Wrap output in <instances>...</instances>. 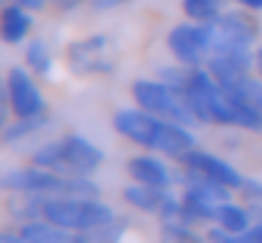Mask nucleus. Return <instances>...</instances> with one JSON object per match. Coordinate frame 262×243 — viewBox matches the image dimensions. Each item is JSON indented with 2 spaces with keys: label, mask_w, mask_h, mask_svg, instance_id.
Here are the masks:
<instances>
[{
  "label": "nucleus",
  "mask_w": 262,
  "mask_h": 243,
  "mask_svg": "<svg viewBox=\"0 0 262 243\" xmlns=\"http://www.w3.org/2000/svg\"><path fill=\"white\" fill-rule=\"evenodd\" d=\"M128 231V222L125 219H113L110 225H101V228H92V231H79L73 243H122Z\"/></svg>",
  "instance_id": "20"
},
{
  "label": "nucleus",
  "mask_w": 262,
  "mask_h": 243,
  "mask_svg": "<svg viewBox=\"0 0 262 243\" xmlns=\"http://www.w3.org/2000/svg\"><path fill=\"white\" fill-rule=\"evenodd\" d=\"M235 3H241V6L250 9V12H262V0H235Z\"/></svg>",
  "instance_id": "27"
},
{
  "label": "nucleus",
  "mask_w": 262,
  "mask_h": 243,
  "mask_svg": "<svg viewBox=\"0 0 262 243\" xmlns=\"http://www.w3.org/2000/svg\"><path fill=\"white\" fill-rule=\"evenodd\" d=\"M52 49L43 43V40H34V43H28V49H25V64H28V70L31 73H37V76H49L52 73Z\"/></svg>",
  "instance_id": "21"
},
{
  "label": "nucleus",
  "mask_w": 262,
  "mask_h": 243,
  "mask_svg": "<svg viewBox=\"0 0 262 243\" xmlns=\"http://www.w3.org/2000/svg\"><path fill=\"white\" fill-rule=\"evenodd\" d=\"M31 28H34L31 9H25V6H18V3H6V6L0 9V40H3L6 46H15V43L28 40Z\"/></svg>",
  "instance_id": "15"
},
{
  "label": "nucleus",
  "mask_w": 262,
  "mask_h": 243,
  "mask_svg": "<svg viewBox=\"0 0 262 243\" xmlns=\"http://www.w3.org/2000/svg\"><path fill=\"white\" fill-rule=\"evenodd\" d=\"M0 243H28V240H25L18 231H15V234H12V231H0Z\"/></svg>",
  "instance_id": "26"
},
{
  "label": "nucleus",
  "mask_w": 262,
  "mask_h": 243,
  "mask_svg": "<svg viewBox=\"0 0 262 243\" xmlns=\"http://www.w3.org/2000/svg\"><path fill=\"white\" fill-rule=\"evenodd\" d=\"M6 94H9V107H12V116H15V119L46 113L43 91H40V85L34 82L31 70H25V67H12V70L6 73Z\"/></svg>",
  "instance_id": "10"
},
{
  "label": "nucleus",
  "mask_w": 262,
  "mask_h": 243,
  "mask_svg": "<svg viewBox=\"0 0 262 243\" xmlns=\"http://www.w3.org/2000/svg\"><path fill=\"white\" fill-rule=\"evenodd\" d=\"M180 164L183 167H189V171H198V174H204V177H210L213 182H220V185H226V188H232V191H238L247 177H241V171L235 167V164H229L226 158H220V155H213V152H204V149H192V152H186L183 158H180Z\"/></svg>",
  "instance_id": "12"
},
{
  "label": "nucleus",
  "mask_w": 262,
  "mask_h": 243,
  "mask_svg": "<svg viewBox=\"0 0 262 243\" xmlns=\"http://www.w3.org/2000/svg\"><path fill=\"white\" fill-rule=\"evenodd\" d=\"M31 158L34 164L49 167L64 177H92L104 164V152L82 134H67L61 140L43 143L40 149H34Z\"/></svg>",
  "instance_id": "2"
},
{
  "label": "nucleus",
  "mask_w": 262,
  "mask_h": 243,
  "mask_svg": "<svg viewBox=\"0 0 262 243\" xmlns=\"http://www.w3.org/2000/svg\"><path fill=\"white\" fill-rule=\"evenodd\" d=\"M186 243H204V240H186Z\"/></svg>",
  "instance_id": "31"
},
{
  "label": "nucleus",
  "mask_w": 262,
  "mask_h": 243,
  "mask_svg": "<svg viewBox=\"0 0 262 243\" xmlns=\"http://www.w3.org/2000/svg\"><path fill=\"white\" fill-rule=\"evenodd\" d=\"M256 76L262 79V49H256Z\"/></svg>",
  "instance_id": "29"
},
{
  "label": "nucleus",
  "mask_w": 262,
  "mask_h": 243,
  "mask_svg": "<svg viewBox=\"0 0 262 243\" xmlns=\"http://www.w3.org/2000/svg\"><path fill=\"white\" fill-rule=\"evenodd\" d=\"M213 49L210 21H183L168 31V52L183 67H204Z\"/></svg>",
  "instance_id": "6"
},
{
  "label": "nucleus",
  "mask_w": 262,
  "mask_h": 243,
  "mask_svg": "<svg viewBox=\"0 0 262 243\" xmlns=\"http://www.w3.org/2000/svg\"><path fill=\"white\" fill-rule=\"evenodd\" d=\"M204 67L213 73V79L220 85H235L238 79L250 76V70L256 67V52H250V49H216V52H210Z\"/></svg>",
  "instance_id": "11"
},
{
  "label": "nucleus",
  "mask_w": 262,
  "mask_h": 243,
  "mask_svg": "<svg viewBox=\"0 0 262 243\" xmlns=\"http://www.w3.org/2000/svg\"><path fill=\"white\" fill-rule=\"evenodd\" d=\"M128 174L134 182H143V185H159V188H171L177 177L174 171L159 158V155H137L128 161Z\"/></svg>",
  "instance_id": "13"
},
{
  "label": "nucleus",
  "mask_w": 262,
  "mask_h": 243,
  "mask_svg": "<svg viewBox=\"0 0 262 243\" xmlns=\"http://www.w3.org/2000/svg\"><path fill=\"white\" fill-rule=\"evenodd\" d=\"M192 113L198 116L201 125H226L235 128V110L229 104L226 88L213 79V73L207 67H192L189 70V82L183 88Z\"/></svg>",
  "instance_id": "4"
},
{
  "label": "nucleus",
  "mask_w": 262,
  "mask_h": 243,
  "mask_svg": "<svg viewBox=\"0 0 262 243\" xmlns=\"http://www.w3.org/2000/svg\"><path fill=\"white\" fill-rule=\"evenodd\" d=\"M46 222L67 228V231H92L101 225H110L116 216L113 210L98 201V198H70V195H58V198H46L43 201V216Z\"/></svg>",
  "instance_id": "3"
},
{
  "label": "nucleus",
  "mask_w": 262,
  "mask_h": 243,
  "mask_svg": "<svg viewBox=\"0 0 262 243\" xmlns=\"http://www.w3.org/2000/svg\"><path fill=\"white\" fill-rule=\"evenodd\" d=\"M229 0H183V12L192 21H213L226 12Z\"/></svg>",
  "instance_id": "22"
},
{
  "label": "nucleus",
  "mask_w": 262,
  "mask_h": 243,
  "mask_svg": "<svg viewBox=\"0 0 262 243\" xmlns=\"http://www.w3.org/2000/svg\"><path fill=\"white\" fill-rule=\"evenodd\" d=\"M113 128L143 149H152V152H162V155H171V158H183L186 152L195 149V134L180 125V121L162 119V116H152L140 107H125L113 116Z\"/></svg>",
  "instance_id": "1"
},
{
  "label": "nucleus",
  "mask_w": 262,
  "mask_h": 243,
  "mask_svg": "<svg viewBox=\"0 0 262 243\" xmlns=\"http://www.w3.org/2000/svg\"><path fill=\"white\" fill-rule=\"evenodd\" d=\"M18 234L28 243H73L76 240V231H67V228H58L46 219H31V222H21Z\"/></svg>",
  "instance_id": "16"
},
{
  "label": "nucleus",
  "mask_w": 262,
  "mask_h": 243,
  "mask_svg": "<svg viewBox=\"0 0 262 243\" xmlns=\"http://www.w3.org/2000/svg\"><path fill=\"white\" fill-rule=\"evenodd\" d=\"M210 31H213V49H250L253 40L259 37V28L250 15V9H229L223 12L220 18L210 21Z\"/></svg>",
  "instance_id": "8"
},
{
  "label": "nucleus",
  "mask_w": 262,
  "mask_h": 243,
  "mask_svg": "<svg viewBox=\"0 0 262 243\" xmlns=\"http://www.w3.org/2000/svg\"><path fill=\"white\" fill-rule=\"evenodd\" d=\"M131 98H134V104H137L140 110H146V113H152V116L180 121V125H186V128L201 125L198 116L192 113V107H189V101H186V94L177 91V88H171V85L162 82V79H137V82L131 85Z\"/></svg>",
  "instance_id": "5"
},
{
  "label": "nucleus",
  "mask_w": 262,
  "mask_h": 243,
  "mask_svg": "<svg viewBox=\"0 0 262 243\" xmlns=\"http://www.w3.org/2000/svg\"><path fill=\"white\" fill-rule=\"evenodd\" d=\"M238 191L244 195L247 204H253V207H259L262 204V182L259 180H244V185H241Z\"/></svg>",
  "instance_id": "23"
},
{
  "label": "nucleus",
  "mask_w": 262,
  "mask_h": 243,
  "mask_svg": "<svg viewBox=\"0 0 262 243\" xmlns=\"http://www.w3.org/2000/svg\"><path fill=\"white\" fill-rule=\"evenodd\" d=\"M55 3H58V6H61V9H73V6H76V3H79V0H55Z\"/></svg>",
  "instance_id": "28"
},
{
  "label": "nucleus",
  "mask_w": 262,
  "mask_h": 243,
  "mask_svg": "<svg viewBox=\"0 0 262 243\" xmlns=\"http://www.w3.org/2000/svg\"><path fill=\"white\" fill-rule=\"evenodd\" d=\"M177 180L183 182V195L198 198V201H207V204H216V207L232 198V188L213 182L210 177H204V174H198V171H189V167H183V174H180Z\"/></svg>",
  "instance_id": "14"
},
{
  "label": "nucleus",
  "mask_w": 262,
  "mask_h": 243,
  "mask_svg": "<svg viewBox=\"0 0 262 243\" xmlns=\"http://www.w3.org/2000/svg\"><path fill=\"white\" fill-rule=\"evenodd\" d=\"M229 94V104L235 110V128L262 134V79L259 76H244L235 85H223Z\"/></svg>",
  "instance_id": "7"
},
{
  "label": "nucleus",
  "mask_w": 262,
  "mask_h": 243,
  "mask_svg": "<svg viewBox=\"0 0 262 243\" xmlns=\"http://www.w3.org/2000/svg\"><path fill=\"white\" fill-rule=\"evenodd\" d=\"M168 188H159V185H143V182H134L128 185L125 191H122V198L128 201L134 210H140V213H159L162 210V204L168 201Z\"/></svg>",
  "instance_id": "17"
},
{
  "label": "nucleus",
  "mask_w": 262,
  "mask_h": 243,
  "mask_svg": "<svg viewBox=\"0 0 262 243\" xmlns=\"http://www.w3.org/2000/svg\"><path fill=\"white\" fill-rule=\"evenodd\" d=\"M213 225H223L226 231L241 234V231H247V228L253 225V216H250V210H247V207L226 201V204H220V207H216V222H213Z\"/></svg>",
  "instance_id": "18"
},
{
  "label": "nucleus",
  "mask_w": 262,
  "mask_h": 243,
  "mask_svg": "<svg viewBox=\"0 0 262 243\" xmlns=\"http://www.w3.org/2000/svg\"><path fill=\"white\" fill-rule=\"evenodd\" d=\"M6 3H9V0H0V9H3V6H6Z\"/></svg>",
  "instance_id": "30"
},
{
  "label": "nucleus",
  "mask_w": 262,
  "mask_h": 243,
  "mask_svg": "<svg viewBox=\"0 0 262 243\" xmlns=\"http://www.w3.org/2000/svg\"><path fill=\"white\" fill-rule=\"evenodd\" d=\"M9 3H18V6H25V9H31V12H37V9L46 6V0H9Z\"/></svg>",
  "instance_id": "25"
},
{
  "label": "nucleus",
  "mask_w": 262,
  "mask_h": 243,
  "mask_svg": "<svg viewBox=\"0 0 262 243\" xmlns=\"http://www.w3.org/2000/svg\"><path fill=\"white\" fill-rule=\"evenodd\" d=\"M9 94H6V79H0V134H3V128L9 125Z\"/></svg>",
  "instance_id": "24"
},
{
  "label": "nucleus",
  "mask_w": 262,
  "mask_h": 243,
  "mask_svg": "<svg viewBox=\"0 0 262 243\" xmlns=\"http://www.w3.org/2000/svg\"><path fill=\"white\" fill-rule=\"evenodd\" d=\"M43 128H49V116H46V113H40V116H25V119L9 121V125L3 128L0 140H3V143H18V140H28V137H34V134H40Z\"/></svg>",
  "instance_id": "19"
},
{
  "label": "nucleus",
  "mask_w": 262,
  "mask_h": 243,
  "mask_svg": "<svg viewBox=\"0 0 262 243\" xmlns=\"http://www.w3.org/2000/svg\"><path fill=\"white\" fill-rule=\"evenodd\" d=\"M67 64L76 76H101V73H110L113 70V61H110V40L104 34H95V37H85V40H76L70 43L67 49Z\"/></svg>",
  "instance_id": "9"
}]
</instances>
